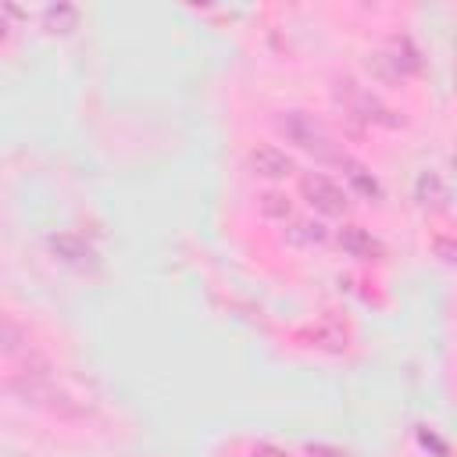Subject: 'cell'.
<instances>
[{"label": "cell", "mask_w": 457, "mask_h": 457, "mask_svg": "<svg viewBox=\"0 0 457 457\" xmlns=\"http://www.w3.org/2000/svg\"><path fill=\"white\" fill-rule=\"evenodd\" d=\"M271 125L282 139H289L296 150L311 154L321 164H339L343 161V146L321 129V121H314L307 111H275Z\"/></svg>", "instance_id": "obj_1"}, {"label": "cell", "mask_w": 457, "mask_h": 457, "mask_svg": "<svg viewBox=\"0 0 457 457\" xmlns=\"http://www.w3.org/2000/svg\"><path fill=\"white\" fill-rule=\"evenodd\" d=\"M332 96H336V104L343 107V114H346L350 121H357V125H382V129H396V125H400L396 111H389L371 89H364V86L353 82L350 75H343V79L332 82Z\"/></svg>", "instance_id": "obj_2"}, {"label": "cell", "mask_w": 457, "mask_h": 457, "mask_svg": "<svg viewBox=\"0 0 457 457\" xmlns=\"http://www.w3.org/2000/svg\"><path fill=\"white\" fill-rule=\"evenodd\" d=\"M7 389H11L18 400L36 403V407H46V411H54V414H64V418L82 414L79 403H75L64 389H57L46 371H18V375L7 378Z\"/></svg>", "instance_id": "obj_3"}, {"label": "cell", "mask_w": 457, "mask_h": 457, "mask_svg": "<svg viewBox=\"0 0 457 457\" xmlns=\"http://www.w3.org/2000/svg\"><path fill=\"white\" fill-rule=\"evenodd\" d=\"M300 193H303V200H307L318 214H346V211H350L346 189H343L336 179H328L325 171H303V175H300Z\"/></svg>", "instance_id": "obj_4"}, {"label": "cell", "mask_w": 457, "mask_h": 457, "mask_svg": "<svg viewBox=\"0 0 457 457\" xmlns=\"http://www.w3.org/2000/svg\"><path fill=\"white\" fill-rule=\"evenodd\" d=\"M246 164H250V171L253 175H261V179H289L293 171H296V164H293V157L286 154V150H278L275 143H253L250 150H246Z\"/></svg>", "instance_id": "obj_5"}, {"label": "cell", "mask_w": 457, "mask_h": 457, "mask_svg": "<svg viewBox=\"0 0 457 457\" xmlns=\"http://www.w3.org/2000/svg\"><path fill=\"white\" fill-rule=\"evenodd\" d=\"M50 250H54L57 261H64V264H71V268H79V271L96 268V250H93L82 236H75V232H57V236H50Z\"/></svg>", "instance_id": "obj_6"}, {"label": "cell", "mask_w": 457, "mask_h": 457, "mask_svg": "<svg viewBox=\"0 0 457 457\" xmlns=\"http://www.w3.org/2000/svg\"><path fill=\"white\" fill-rule=\"evenodd\" d=\"M336 243L350 253V257H357V261H378L386 250H382V243L364 228V225H343L339 232H336Z\"/></svg>", "instance_id": "obj_7"}, {"label": "cell", "mask_w": 457, "mask_h": 457, "mask_svg": "<svg viewBox=\"0 0 457 457\" xmlns=\"http://www.w3.org/2000/svg\"><path fill=\"white\" fill-rule=\"evenodd\" d=\"M414 200H418L421 207H428V211H443V207L450 204V189H446L443 175H439V171H421V175L414 179Z\"/></svg>", "instance_id": "obj_8"}, {"label": "cell", "mask_w": 457, "mask_h": 457, "mask_svg": "<svg viewBox=\"0 0 457 457\" xmlns=\"http://www.w3.org/2000/svg\"><path fill=\"white\" fill-rule=\"evenodd\" d=\"M339 171H343V179H346V186H350L353 193H361V196H368V200H378V196H382L378 179H375L361 161H353V157H346V154H343Z\"/></svg>", "instance_id": "obj_9"}, {"label": "cell", "mask_w": 457, "mask_h": 457, "mask_svg": "<svg viewBox=\"0 0 457 457\" xmlns=\"http://www.w3.org/2000/svg\"><path fill=\"white\" fill-rule=\"evenodd\" d=\"M382 57H386L400 75H403V71H418V68H421V54L414 50V43H411L407 36L393 39V43H389V54H382Z\"/></svg>", "instance_id": "obj_10"}, {"label": "cell", "mask_w": 457, "mask_h": 457, "mask_svg": "<svg viewBox=\"0 0 457 457\" xmlns=\"http://www.w3.org/2000/svg\"><path fill=\"white\" fill-rule=\"evenodd\" d=\"M43 25L50 29V32H71V29H79V11L71 7V4H50L46 11H43Z\"/></svg>", "instance_id": "obj_11"}, {"label": "cell", "mask_w": 457, "mask_h": 457, "mask_svg": "<svg viewBox=\"0 0 457 457\" xmlns=\"http://www.w3.org/2000/svg\"><path fill=\"white\" fill-rule=\"evenodd\" d=\"M257 207H261L264 218H275V221H289V218H293L289 196H286V193H275V189L261 193V196H257Z\"/></svg>", "instance_id": "obj_12"}, {"label": "cell", "mask_w": 457, "mask_h": 457, "mask_svg": "<svg viewBox=\"0 0 457 457\" xmlns=\"http://www.w3.org/2000/svg\"><path fill=\"white\" fill-rule=\"evenodd\" d=\"M21 350H25V336H21V328L0 314V353H21Z\"/></svg>", "instance_id": "obj_13"}, {"label": "cell", "mask_w": 457, "mask_h": 457, "mask_svg": "<svg viewBox=\"0 0 457 457\" xmlns=\"http://www.w3.org/2000/svg\"><path fill=\"white\" fill-rule=\"evenodd\" d=\"M314 339H321V346H328V350H343L346 346V332L336 321H321L314 328Z\"/></svg>", "instance_id": "obj_14"}, {"label": "cell", "mask_w": 457, "mask_h": 457, "mask_svg": "<svg viewBox=\"0 0 457 457\" xmlns=\"http://www.w3.org/2000/svg\"><path fill=\"white\" fill-rule=\"evenodd\" d=\"M21 21V11L18 7H11V4H0V46L14 36V25Z\"/></svg>", "instance_id": "obj_15"}, {"label": "cell", "mask_w": 457, "mask_h": 457, "mask_svg": "<svg viewBox=\"0 0 457 457\" xmlns=\"http://www.w3.org/2000/svg\"><path fill=\"white\" fill-rule=\"evenodd\" d=\"M432 250H436V257L443 261V264H450L453 261V239L450 236H432V243H428Z\"/></svg>", "instance_id": "obj_16"}, {"label": "cell", "mask_w": 457, "mask_h": 457, "mask_svg": "<svg viewBox=\"0 0 457 457\" xmlns=\"http://www.w3.org/2000/svg\"><path fill=\"white\" fill-rule=\"evenodd\" d=\"M253 457H293V453H286L282 446H271V443H257L253 446Z\"/></svg>", "instance_id": "obj_17"}]
</instances>
